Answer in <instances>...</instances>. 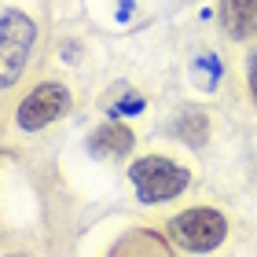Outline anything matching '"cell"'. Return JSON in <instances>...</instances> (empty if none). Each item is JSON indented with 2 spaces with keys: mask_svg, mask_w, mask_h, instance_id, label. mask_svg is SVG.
Here are the masks:
<instances>
[{
  "mask_svg": "<svg viewBox=\"0 0 257 257\" xmlns=\"http://www.w3.org/2000/svg\"><path fill=\"white\" fill-rule=\"evenodd\" d=\"M37 48V22L22 8L0 11V92L15 88Z\"/></svg>",
  "mask_w": 257,
  "mask_h": 257,
  "instance_id": "obj_1",
  "label": "cell"
},
{
  "mask_svg": "<svg viewBox=\"0 0 257 257\" xmlns=\"http://www.w3.org/2000/svg\"><path fill=\"white\" fill-rule=\"evenodd\" d=\"M128 180H133L140 202H169L188 191L191 169L169 155H144L128 166Z\"/></svg>",
  "mask_w": 257,
  "mask_h": 257,
  "instance_id": "obj_2",
  "label": "cell"
},
{
  "mask_svg": "<svg viewBox=\"0 0 257 257\" xmlns=\"http://www.w3.org/2000/svg\"><path fill=\"white\" fill-rule=\"evenodd\" d=\"M169 239L188 253H209L228 239V217L209 206H191L169 217Z\"/></svg>",
  "mask_w": 257,
  "mask_h": 257,
  "instance_id": "obj_3",
  "label": "cell"
},
{
  "mask_svg": "<svg viewBox=\"0 0 257 257\" xmlns=\"http://www.w3.org/2000/svg\"><path fill=\"white\" fill-rule=\"evenodd\" d=\"M70 110V88L59 81H44V85H33L26 96L19 99L15 107V125L22 133H41L52 121H59Z\"/></svg>",
  "mask_w": 257,
  "mask_h": 257,
  "instance_id": "obj_4",
  "label": "cell"
},
{
  "mask_svg": "<svg viewBox=\"0 0 257 257\" xmlns=\"http://www.w3.org/2000/svg\"><path fill=\"white\" fill-rule=\"evenodd\" d=\"M217 22L228 41H253L257 37V0H220Z\"/></svg>",
  "mask_w": 257,
  "mask_h": 257,
  "instance_id": "obj_5",
  "label": "cell"
},
{
  "mask_svg": "<svg viewBox=\"0 0 257 257\" xmlns=\"http://www.w3.org/2000/svg\"><path fill=\"white\" fill-rule=\"evenodd\" d=\"M133 147H136V136L121 121H103L88 136V151L99 158H125V155H133Z\"/></svg>",
  "mask_w": 257,
  "mask_h": 257,
  "instance_id": "obj_6",
  "label": "cell"
},
{
  "mask_svg": "<svg viewBox=\"0 0 257 257\" xmlns=\"http://www.w3.org/2000/svg\"><path fill=\"white\" fill-rule=\"evenodd\" d=\"M110 257H173V250L162 235L136 228V231H125V235L114 242Z\"/></svg>",
  "mask_w": 257,
  "mask_h": 257,
  "instance_id": "obj_7",
  "label": "cell"
},
{
  "mask_svg": "<svg viewBox=\"0 0 257 257\" xmlns=\"http://www.w3.org/2000/svg\"><path fill=\"white\" fill-rule=\"evenodd\" d=\"M177 136H180L188 147H202L206 140H209V114H206L202 107L180 110V118H177Z\"/></svg>",
  "mask_w": 257,
  "mask_h": 257,
  "instance_id": "obj_8",
  "label": "cell"
},
{
  "mask_svg": "<svg viewBox=\"0 0 257 257\" xmlns=\"http://www.w3.org/2000/svg\"><path fill=\"white\" fill-rule=\"evenodd\" d=\"M246 92H250V99L257 107V44L246 52Z\"/></svg>",
  "mask_w": 257,
  "mask_h": 257,
  "instance_id": "obj_9",
  "label": "cell"
},
{
  "mask_svg": "<svg viewBox=\"0 0 257 257\" xmlns=\"http://www.w3.org/2000/svg\"><path fill=\"white\" fill-rule=\"evenodd\" d=\"M11 257H26V253H11Z\"/></svg>",
  "mask_w": 257,
  "mask_h": 257,
  "instance_id": "obj_10",
  "label": "cell"
}]
</instances>
